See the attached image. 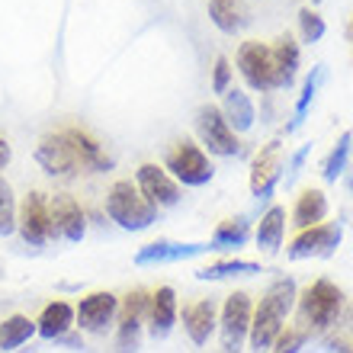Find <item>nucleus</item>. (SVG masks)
<instances>
[{"mask_svg":"<svg viewBox=\"0 0 353 353\" xmlns=\"http://www.w3.org/2000/svg\"><path fill=\"white\" fill-rule=\"evenodd\" d=\"M292 302H296V283L289 276L276 279V283L263 292L261 305H257V312H254V318H251V331H248V341H251L254 353L273 350L276 337L283 334V321H286Z\"/></svg>","mask_w":353,"mask_h":353,"instance_id":"nucleus-1","label":"nucleus"},{"mask_svg":"<svg viewBox=\"0 0 353 353\" xmlns=\"http://www.w3.org/2000/svg\"><path fill=\"white\" fill-rule=\"evenodd\" d=\"M106 215L125 232H141L158 219V209L141 196V190L132 180H116L106 193Z\"/></svg>","mask_w":353,"mask_h":353,"instance_id":"nucleus-2","label":"nucleus"},{"mask_svg":"<svg viewBox=\"0 0 353 353\" xmlns=\"http://www.w3.org/2000/svg\"><path fill=\"white\" fill-rule=\"evenodd\" d=\"M164 170L183 186H205L215 176L212 161L205 158V151L190 139L174 141V148L164 158Z\"/></svg>","mask_w":353,"mask_h":353,"instance_id":"nucleus-3","label":"nucleus"},{"mask_svg":"<svg viewBox=\"0 0 353 353\" xmlns=\"http://www.w3.org/2000/svg\"><path fill=\"white\" fill-rule=\"evenodd\" d=\"M196 135L203 141V148L209 151V154H219V158H234L238 148H241V145H238V135L228 129L222 110L212 106V103L199 106V112H196Z\"/></svg>","mask_w":353,"mask_h":353,"instance_id":"nucleus-4","label":"nucleus"},{"mask_svg":"<svg viewBox=\"0 0 353 353\" xmlns=\"http://www.w3.org/2000/svg\"><path fill=\"white\" fill-rule=\"evenodd\" d=\"M341 305H344V292L331 279H318L302 292V315L318 331L334 325L337 315H341Z\"/></svg>","mask_w":353,"mask_h":353,"instance_id":"nucleus-5","label":"nucleus"},{"mask_svg":"<svg viewBox=\"0 0 353 353\" xmlns=\"http://www.w3.org/2000/svg\"><path fill=\"white\" fill-rule=\"evenodd\" d=\"M17 228L23 234V241L39 248L55 238V225H52V209H48L46 193H26L23 205L17 209Z\"/></svg>","mask_w":353,"mask_h":353,"instance_id":"nucleus-6","label":"nucleus"},{"mask_svg":"<svg viewBox=\"0 0 353 353\" xmlns=\"http://www.w3.org/2000/svg\"><path fill=\"white\" fill-rule=\"evenodd\" d=\"M238 71L251 90H276V71H273V55L263 42H241L238 48Z\"/></svg>","mask_w":353,"mask_h":353,"instance_id":"nucleus-7","label":"nucleus"},{"mask_svg":"<svg viewBox=\"0 0 353 353\" xmlns=\"http://www.w3.org/2000/svg\"><path fill=\"white\" fill-rule=\"evenodd\" d=\"M251 296L248 292H234V296L225 299L222 305V350L225 353H238L241 344L248 341V331H251Z\"/></svg>","mask_w":353,"mask_h":353,"instance_id":"nucleus-8","label":"nucleus"},{"mask_svg":"<svg viewBox=\"0 0 353 353\" xmlns=\"http://www.w3.org/2000/svg\"><path fill=\"white\" fill-rule=\"evenodd\" d=\"M344 238V228L337 222H321L315 228L296 234V241L289 244L286 257L289 261H305V257H331L337 251V244Z\"/></svg>","mask_w":353,"mask_h":353,"instance_id":"nucleus-9","label":"nucleus"},{"mask_svg":"<svg viewBox=\"0 0 353 353\" xmlns=\"http://www.w3.org/2000/svg\"><path fill=\"white\" fill-rule=\"evenodd\" d=\"M135 186L154 209H168V205L180 203V183L158 164H141L135 174Z\"/></svg>","mask_w":353,"mask_h":353,"instance_id":"nucleus-10","label":"nucleus"},{"mask_svg":"<svg viewBox=\"0 0 353 353\" xmlns=\"http://www.w3.org/2000/svg\"><path fill=\"white\" fill-rule=\"evenodd\" d=\"M283 145L279 141H270L257 151V158H254V168H251V193L257 199H267L276 183L283 180Z\"/></svg>","mask_w":353,"mask_h":353,"instance_id":"nucleus-11","label":"nucleus"},{"mask_svg":"<svg viewBox=\"0 0 353 353\" xmlns=\"http://www.w3.org/2000/svg\"><path fill=\"white\" fill-rule=\"evenodd\" d=\"M116 315H119V302H116L112 292H90L74 308V325H81V331L100 334V331H106L112 325Z\"/></svg>","mask_w":353,"mask_h":353,"instance_id":"nucleus-12","label":"nucleus"},{"mask_svg":"<svg viewBox=\"0 0 353 353\" xmlns=\"http://www.w3.org/2000/svg\"><path fill=\"white\" fill-rule=\"evenodd\" d=\"M36 161L42 164V170L52 176H74L77 170H81V161H77V154L71 151V145L61 139V132L46 135V139L39 141Z\"/></svg>","mask_w":353,"mask_h":353,"instance_id":"nucleus-13","label":"nucleus"},{"mask_svg":"<svg viewBox=\"0 0 353 353\" xmlns=\"http://www.w3.org/2000/svg\"><path fill=\"white\" fill-rule=\"evenodd\" d=\"M48 209H52V225H55V238H65V241H81L87 232V219L84 209L74 196L58 193L48 199Z\"/></svg>","mask_w":353,"mask_h":353,"instance_id":"nucleus-14","label":"nucleus"},{"mask_svg":"<svg viewBox=\"0 0 353 353\" xmlns=\"http://www.w3.org/2000/svg\"><path fill=\"white\" fill-rule=\"evenodd\" d=\"M148 302H151V296L145 292V289L129 292L125 302H122V308H119V350L122 353H129V350L139 347L141 321H145V315H148Z\"/></svg>","mask_w":353,"mask_h":353,"instance_id":"nucleus-15","label":"nucleus"},{"mask_svg":"<svg viewBox=\"0 0 353 353\" xmlns=\"http://www.w3.org/2000/svg\"><path fill=\"white\" fill-rule=\"evenodd\" d=\"M61 139L71 145V151L77 154V161H81V170H97V174H103V170L112 168V158L106 154V151L100 148V141L93 139V135H87L84 129H61Z\"/></svg>","mask_w":353,"mask_h":353,"instance_id":"nucleus-16","label":"nucleus"},{"mask_svg":"<svg viewBox=\"0 0 353 353\" xmlns=\"http://www.w3.org/2000/svg\"><path fill=\"white\" fill-rule=\"evenodd\" d=\"M176 325V292L170 286H161L148 302V327L154 341H164V337L174 331Z\"/></svg>","mask_w":353,"mask_h":353,"instance_id":"nucleus-17","label":"nucleus"},{"mask_svg":"<svg viewBox=\"0 0 353 353\" xmlns=\"http://www.w3.org/2000/svg\"><path fill=\"white\" fill-rule=\"evenodd\" d=\"M212 251L209 244H174V241H154L145 244L139 254H135V263L139 267H148V263H174V261H186V257H196V254Z\"/></svg>","mask_w":353,"mask_h":353,"instance_id":"nucleus-18","label":"nucleus"},{"mask_svg":"<svg viewBox=\"0 0 353 353\" xmlns=\"http://www.w3.org/2000/svg\"><path fill=\"white\" fill-rule=\"evenodd\" d=\"M222 116L225 122H228V129L238 135V132H251L254 129V119H257V110H254L251 97L244 90H238V87H232L228 93H222Z\"/></svg>","mask_w":353,"mask_h":353,"instance_id":"nucleus-19","label":"nucleus"},{"mask_svg":"<svg viewBox=\"0 0 353 353\" xmlns=\"http://www.w3.org/2000/svg\"><path fill=\"white\" fill-rule=\"evenodd\" d=\"M270 55H273V71H276V90L279 87H292L296 84V74H299V42L292 36H279L276 46H270Z\"/></svg>","mask_w":353,"mask_h":353,"instance_id":"nucleus-20","label":"nucleus"},{"mask_svg":"<svg viewBox=\"0 0 353 353\" xmlns=\"http://www.w3.org/2000/svg\"><path fill=\"white\" fill-rule=\"evenodd\" d=\"M215 315H219V308H215L212 299H203V302H196V305H186L183 308V327L190 341L193 344L203 347L215 331Z\"/></svg>","mask_w":353,"mask_h":353,"instance_id":"nucleus-21","label":"nucleus"},{"mask_svg":"<svg viewBox=\"0 0 353 353\" xmlns=\"http://www.w3.org/2000/svg\"><path fill=\"white\" fill-rule=\"evenodd\" d=\"M209 19L215 23L219 32L234 36V32H241L251 23V13H248L241 0H209Z\"/></svg>","mask_w":353,"mask_h":353,"instance_id":"nucleus-22","label":"nucleus"},{"mask_svg":"<svg viewBox=\"0 0 353 353\" xmlns=\"http://www.w3.org/2000/svg\"><path fill=\"white\" fill-rule=\"evenodd\" d=\"M325 215H327V196L321 190H305L299 196L296 209H292V225L299 232H305V228H315V225L325 222Z\"/></svg>","mask_w":353,"mask_h":353,"instance_id":"nucleus-23","label":"nucleus"},{"mask_svg":"<svg viewBox=\"0 0 353 353\" xmlns=\"http://www.w3.org/2000/svg\"><path fill=\"white\" fill-rule=\"evenodd\" d=\"M283 232H286V209L283 205H270L267 215L261 219V225H257V248H261L263 254H276L279 244H283Z\"/></svg>","mask_w":353,"mask_h":353,"instance_id":"nucleus-24","label":"nucleus"},{"mask_svg":"<svg viewBox=\"0 0 353 353\" xmlns=\"http://www.w3.org/2000/svg\"><path fill=\"white\" fill-rule=\"evenodd\" d=\"M71 325H74V308L68 305V302H52V305L42 308V315L36 321V331L42 337H48V341H55L65 331H71Z\"/></svg>","mask_w":353,"mask_h":353,"instance_id":"nucleus-25","label":"nucleus"},{"mask_svg":"<svg viewBox=\"0 0 353 353\" xmlns=\"http://www.w3.org/2000/svg\"><path fill=\"white\" fill-rule=\"evenodd\" d=\"M36 334V321L26 315H10L3 325H0V353H10L23 347L29 337Z\"/></svg>","mask_w":353,"mask_h":353,"instance_id":"nucleus-26","label":"nucleus"},{"mask_svg":"<svg viewBox=\"0 0 353 353\" xmlns=\"http://www.w3.org/2000/svg\"><path fill=\"white\" fill-rule=\"evenodd\" d=\"M248 238H251V225H248V219H228V222H222L219 228H215V234H212V241H209V248H212V251H225V248H241Z\"/></svg>","mask_w":353,"mask_h":353,"instance_id":"nucleus-27","label":"nucleus"},{"mask_svg":"<svg viewBox=\"0 0 353 353\" xmlns=\"http://www.w3.org/2000/svg\"><path fill=\"white\" fill-rule=\"evenodd\" d=\"M321 81H325V65L312 68V74L305 77V84H302V93H299V103H296V119L286 125V132H296L299 125H302V119H305L308 106H312V100H315L318 87H321Z\"/></svg>","mask_w":353,"mask_h":353,"instance_id":"nucleus-28","label":"nucleus"},{"mask_svg":"<svg viewBox=\"0 0 353 353\" xmlns=\"http://www.w3.org/2000/svg\"><path fill=\"white\" fill-rule=\"evenodd\" d=\"M350 148H353V132H344V135L337 139V145L331 148L327 161H325V180H331V183H334L337 176L344 174L347 158H350Z\"/></svg>","mask_w":353,"mask_h":353,"instance_id":"nucleus-29","label":"nucleus"},{"mask_svg":"<svg viewBox=\"0 0 353 353\" xmlns=\"http://www.w3.org/2000/svg\"><path fill=\"white\" fill-rule=\"evenodd\" d=\"M241 273H261V263H251V261H222V263H212V267L199 270L196 276H199V279H225V276H241Z\"/></svg>","mask_w":353,"mask_h":353,"instance_id":"nucleus-30","label":"nucleus"},{"mask_svg":"<svg viewBox=\"0 0 353 353\" xmlns=\"http://www.w3.org/2000/svg\"><path fill=\"white\" fill-rule=\"evenodd\" d=\"M299 32H302V42H321L325 39V32H327V26H325V19H321V13H315L312 7H305L302 13H299Z\"/></svg>","mask_w":353,"mask_h":353,"instance_id":"nucleus-31","label":"nucleus"},{"mask_svg":"<svg viewBox=\"0 0 353 353\" xmlns=\"http://www.w3.org/2000/svg\"><path fill=\"white\" fill-rule=\"evenodd\" d=\"M13 228H17V199L10 183L0 176V234H10Z\"/></svg>","mask_w":353,"mask_h":353,"instance_id":"nucleus-32","label":"nucleus"},{"mask_svg":"<svg viewBox=\"0 0 353 353\" xmlns=\"http://www.w3.org/2000/svg\"><path fill=\"white\" fill-rule=\"evenodd\" d=\"M212 90L215 93H228L232 90V61L225 55L215 58V68H212Z\"/></svg>","mask_w":353,"mask_h":353,"instance_id":"nucleus-33","label":"nucleus"},{"mask_svg":"<svg viewBox=\"0 0 353 353\" xmlns=\"http://www.w3.org/2000/svg\"><path fill=\"white\" fill-rule=\"evenodd\" d=\"M302 344H305V334H299V331H286V334L276 337V344H273L276 350L273 353H296Z\"/></svg>","mask_w":353,"mask_h":353,"instance_id":"nucleus-34","label":"nucleus"},{"mask_svg":"<svg viewBox=\"0 0 353 353\" xmlns=\"http://www.w3.org/2000/svg\"><path fill=\"white\" fill-rule=\"evenodd\" d=\"M308 151H312V145H302V148L292 154V170H289V176H286V183H292V176L299 174V168L305 164V158H308Z\"/></svg>","mask_w":353,"mask_h":353,"instance_id":"nucleus-35","label":"nucleus"},{"mask_svg":"<svg viewBox=\"0 0 353 353\" xmlns=\"http://www.w3.org/2000/svg\"><path fill=\"white\" fill-rule=\"evenodd\" d=\"M10 158H13V151H10V141L7 139H0V170L10 164Z\"/></svg>","mask_w":353,"mask_h":353,"instance_id":"nucleus-36","label":"nucleus"},{"mask_svg":"<svg viewBox=\"0 0 353 353\" xmlns=\"http://www.w3.org/2000/svg\"><path fill=\"white\" fill-rule=\"evenodd\" d=\"M312 3H321V0H312Z\"/></svg>","mask_w":353,"mask_h":353,"instance_id":"nucleus-37","label":"nucleus"},{"mask_svg":"<svg viewBox=\"0 0 353 353\" xmlns=\"http://www.w3.org/2000/svg\"><path fill=\"white\" fill-rule=\"evenodd\" d=\"M350 190H353V180H350Z\"/></svg>","mask_w":353,"mask_h":353,"instance_id":"nucleus-38","label":"nucleus"}]
</instances>
